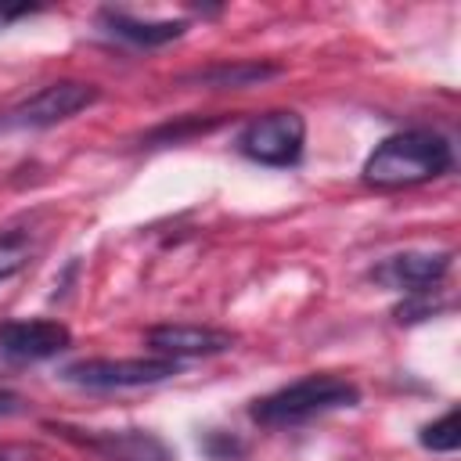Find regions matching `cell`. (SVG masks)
I'll return each mask as SVG.
<instances>
[{"label":"cell","mask_w":461,"mask_h":461,"mask_svg":"<svg viewBox=\"0 0 461 461\" xmlns=\"http://www.w3.org/2000/svg\"><path fill=\"white\" fill-rule=\"evenodd\" d=\"M0 461H40V447H32V443H0Z\"/></svg>","instance_id":"obj_17"},{"label":"cell","mask_w":461,"mask_h":461,"mask_svg":"<svg viewBox=\"0 0 461 461\" xmlns=\"http://www.w3.org/2000/svg\"><path fill=\"white\" fill-rule=\"evenodd\" d=\"M97 97H101V90L94 83L58 79V83H47L43 90L29 94L25 101L11 104L7 112H0V130H47V126H58V122L79 115L83 108H90Z\"/></svg>","instance_id":"obj_3"},{"label":"cell","mask_w":461,"mask_h":461,"mask_svg":"<svg viewBox=\"0 0 461 461\" xmlns=\"http://www.w3.org/2000/svg\"><path fill=\"white\" fill-rule=\"evenodd\" d=\"M432 292L436 288H425V292H411V299L407 303H400L393 313H396V321H425V317H432L436 310H443L447 303H436L432 299Z\"/></svg>","instance_id":"obj_14"},{"label":"cell","mask_w":461,"mask_h":461,"mask_svg":"<svg viewBox=\"0 0 461 461\" xmlns=\"http://www.w3.org/2000/svg\"><path fill=\"white\" fill-rule=\"evenodd\" d=\"M202 447H205V454H209L212 461H234V457L245 454V443H241L238 436H227V432H209V436L202 439Z\"/></svg>","instance_id":"obj_15"},{"label":"cell","mask_w":461,"mask_h":461,"mask_svg":"<svg viewBox=\"0 0 461 461\" xmlns=\"http://www.w3.org/2000/svg\"><path fill=\"white\" fill-rule=\"evenodd\" d=\"M306 144V119L292 108L256 115L238 133V151L259 166H295Z\"/></svg>","instance_id":"obj_4"},{"label":"cell","mask_w":461,"mask_h":461,"mask_svg":"<svg viewBox=\"0 0 461 461\" xmlns=\"http://www.w3.org/2000/svg\"><path fill=\"white\" fill-rule=\"evenodd\" d=\"M274 76H281V65H270V61H220V65L194 68V72L180 76V83L205 86V90H245V86L267 83Z\"/></svg>","instance_id":"obj_11"},{"label":"cell","mask_w":461,"mask_h":461,"mask_svg":"<svg viewBox=\"0 0 461 461\" xmlns=\"http://www.w3.org/2000/svg\"><path fill=\"white\" fill-rule=\"evenodd\" d=\"M148 346L166 357V360H184V357H216L234 346L230 331L205 328V324H158L148 335Z\"/></svg>","instance_id":"obj_9"},{"label":"cell","mask_w":461,"mask_h":461,"mask_svg":"<svg viewBox=\"0 0 461 461\" xmlns=\"http://www.w3.org/2000/svg\"><path fill=\"white\" fill-rule=\"evenodd\" d=\"M454 256L450 252H396L385 256L378 267H371V281L393 292H425L432 285H439L450 270Z\"/></svg>","instance_id":"obj_7"},{"label":"cell","mask_w":461,"mask_h":461,"mask_svg":"<svg viewBox=\"0 0 461 461\" xmlns=\"http://www.w3.org/2000/svg\"><path fill=\"white\" fill-rule=\"evenodd\" d=\"M32 259V238L29 230H0V281L25 270Z\"/></svg>","instance_id":"obj_13"},{"label":"cell","mask_w":461,"mask_h":461,"mask_svg":"<svg viewBox=\"0 0 461 461\" xmlns=\"http://www.w3.org/2000/svg\"><path fill=\"white\" fill-rule=\"evenodd\" d=\"M47 429L101 461H176L169 443L148 429H72L65 421H50Z\"/></svg>","instance_id":"obj_6"},{"label":"cell","mask_w":461,"mask_h":461,"mask_svg":"<svg viewBox=\"0 0 461 461\" xmlns=\"http://www.w3.org/2000/svg\"><path fill=\"white\" fill-rule=\"evenodd\" d=\"M72 331L61 321H4L0 324V357L14 364H32L68 349Z\"/></svg>","instance_id":"obj_8"},{"label":"cell","mask_w":461,"mask_h":461,"mask_svg":"<svg viewBox=\"0 0 461 461\" xmlns=\"http://www.w3.org/2000/svg\"><path fill=\"white\" fill-rule=\"evenodd\" d=\"M22 411H25V396L14 393V389H0V418L22 414Z\"/></svg>","instance_id":"obj_18"},{"label":"cell","mask_w":461,"mask_h":461,"mask_svg":"<svg viewBox=\"0 0 461 461\" xmlns=\"http://www.w3.org/2000/svg\"><path fill=\"white\" fill-rule=\"evenodd\" d=\"M216 122H220V119H202V122L191 119V122H184V126H162V130H155L148 140H173V144H176V140H184L187 133H205V130H212Z\"/></svg>","instance_id":"obj_16"},{"label":"cell","mask_w":461,"mask_h":461,"mask_svg":"<svg viewBox=\"0 0 461 461\" xmlns=\"http://www.w3.org/2000/svg\"><path fill=\"white\" fill-rule=\"evenodd\" d=\"M418 439H421V447H425V450H432V454H454V450L461 447V425H457V411L450 407L443 418H436V421L421 425Z\"/></svg>","instance_id":"obj_12"},{"label":"cell","mask_w":461,"mask_h":461,"mask_svg":"<svg viewBox=\"0 0 461 461\" xmlns=\"http://www.w3.org/2000/svg\"><path fill=\"white\" fill-rule=\"evenodd\" d=\"M454 166V148L436 130H403L375 144V151L364 158V184L382 191L414 187L425 180L443 176Z\"/></svg>","instance_id":"obj_1"},{"label":"cell","mask_w":461,"mask_h":461,"mask_svg":"<svg viewBox=\"0 0 461 461\" xmlns=\"http://www.w3.org/2000/svg\"><path fill=\"white\" fill-rule=\"evenodd\" d=\"M180 371L176 360L166 357H130V360H72L61 367V378L83 389H133V385H155Z\"/></svg>","instance_id":"obj_5"},{"label":"cell","mask_w":461,"mask_h":461,"mask_svg":"<svg viewBox=\"0 0 461 461\" xmlns=\"http://www.w3.org/2000/svg\"><path fill=\"white\" fill-rule=\"evenodd\" d=\"M97 25H101L108 36L126 40V43H133V47H162V43L180 40L184 29H187L184 22H169V18H162V22H155V18H133V14L115 11V7H101V11H97Z\"/></svg>","instance_id":"obj_10"},{"label":"cell","mask_w":461,"mask_h":461,"mask_svg":"<svg viewBox=\"0 0 461 461\" xmlns=\"http://www.w3.org/2000/svg\"><path fill=\"white\" fill-rule=\"evenodd\" d=\"M360 403V389L342 378V375H306L292 385H281L259 400H252L249 418L256 425L267 429H281V425H303L317 414L339 411V407H357Z\"/></svg>","instance_id":"obj_2"},{"label":"cell","mask_w":461,"mask_h":461,"mask_svg":"<svg viewBox=\"0 0 461 461\" xmlns=\"http://www.w3.org/2000/svg\"><path fill=\"white\" fill-rule=\"evenodd\" d=\"M22 14H32V7H0V32H4L14 18H22Z\"/></svg>","instance_id":"obj_19"}]
</instances>
